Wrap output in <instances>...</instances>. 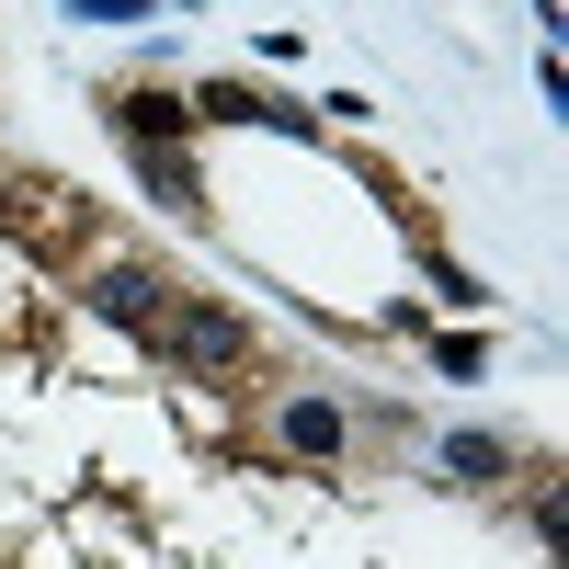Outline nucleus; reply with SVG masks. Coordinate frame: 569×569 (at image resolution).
Returning <instances> with one entry per match:
<instances>
[{"instance_id": "f03ea898", "label": "nucleus", "mask_w": 569, "mask_h": 569, "mask_svg": "<svg viewBox=\"0 0 569 569\" xmlns=\"http://www.w3.org/2000/svg\"><path fill=\"white\" fill-rule=\"evenodd\" d=\"M91 319H114V330H137V342H149L160 330V308H171V273H149V262H91Z\"/></svg>"}, {"instance_id": "423d86ee", "label": "nucleus", "mask_w": 569, "mask_h": 569, "mask_svg": "<svg viewBox=\"0 0 569 569\" xmlns=\"http://www.w3.org/2000/svg\"><path fill=\"white\" fill-rule=\"evenodd\" d=\"M433 467H445V490H501L525 456H512V433H479V421H467V433L433 445Z\"/></svg>"}, {"instance_id": "1a4fd4ad", "label": "nucleus", "mask_w": 569, "mask_h": 569, "mask_svg": "<svg viewBox=\"0 0 569 569\" xmlns=\"http://www.w3.org/2000/svg\"><path fill=\"white\" fill-rule=\"evenodd\" d=\"M433 376H490V342H479V330H445V342H433Z\"/></svg>"}, {"instance_id": "0eeeda50", "label": "nucleus", "mask_w": 569, "mask_h": 569, "mask_svg": "<svg viewBox=\"0 0 569 569\" xmlns=\"http://www.w3.org/2000/svg\"><path fill=\"white\" fill-rule=\"evenodd\" d=\"M126 160H137V194H149V206L206 217V171H194V149H126Z\"/></svg>"}, {"instance_id": "9b49d317", "label": "nucleus", "mask_w": 569, "mask_h": 569, "mask_svg": "<svg viewBox=\"0 0 569 569\" xmlns=\"http://www.w3.org/2000/svg\"><path fill=\"white\" fill-rule=\"evenodd\" d=\"M69 12H91V23H149V0H69Z\"/></svg>"}, {"instance_id": "20e7f679", "label": "nucleus", "mask_w": 569, "mask_h": 569, "mask_svg": "<svg viewBox=\"0 0 569 569\" xmlns=\"http://www.w3.org/2000/svg\"><path fill=\"white\" fill-rule=\"evenodd\" d=\"M273 445H284V456H308V467H330V456L353 445V410H342V399H319V388H284V399H273Z\"/></svg>"}, {"instance_id": "f257e3e1", "label": "nucleus", "mask_w": 569, "mask_h": 569, "mask_svg": "<svg viewBox=\"0 0 569 569\" xmlns=\"http://www.w3.org/2000/svg\"><path fill=\"white\" fill-rule=\"evenodd\" d=\"M149 353H171L182 376H240V365H251V319L171 284V308H160V330H149Z\"/></svg>"}, {"instance_id": "7ed1b4c3", "label": "nucleus", "mask_w": 569, "mask_h": 569, "mask_svg": "<svg viewBox=\"0 0 569 569\" xmlns=\"http://www.w3.org/2000/svg\"><path fill=\"white\" fill-rule=\"evenodd\" d=\"M103 114H114V137H126V149H182V137H194V103H182V91H160V80L103 91Z\"/></svg>"}, {"instance_id": "9d476101", "label": "nucleus", "mask_w": 569, "mask_h": 569, "mask_svg": "<svg viewBox=\"0 0 569 569\" xmlns=\"http://www.w3.org/2000/svg\"><path fill=\"white\" fill-rule=\"evenodd\" d=\"M421 273H433V297H445V308H479V273H467V262H445V251H421Z\"/></svg>"}, {"instance_id": "6e6552de", "label": "nucleus", "mask_w": 569, "mask_h": 569, "mask_svg": "<svg viewBox=\"0 0 569 569\" xmlns=\"http://www.w3.org/2000/svg\"><path fill=\"white\" fill-rule=\"evenodd\" d=\"M525 525H536V547H547V558H569V501H558V479H536V501H525Z\"/></svg>"}, {"instance_id": "39448f33", "label": "nucleus", "mask_w": 569, "mask_h": 569, "mask_svg": "<svg viewBox=\"0 0 569 569\" xmlns=\"http://www.w3.org/2000/svg\"><path fill=\"white\" fill-rule=\"evenodd\" d=\"M194 103V126H273V137H319V114L308 103H273V91H251V80H206V91H182Z\"/></svg>"}]
</instances>
